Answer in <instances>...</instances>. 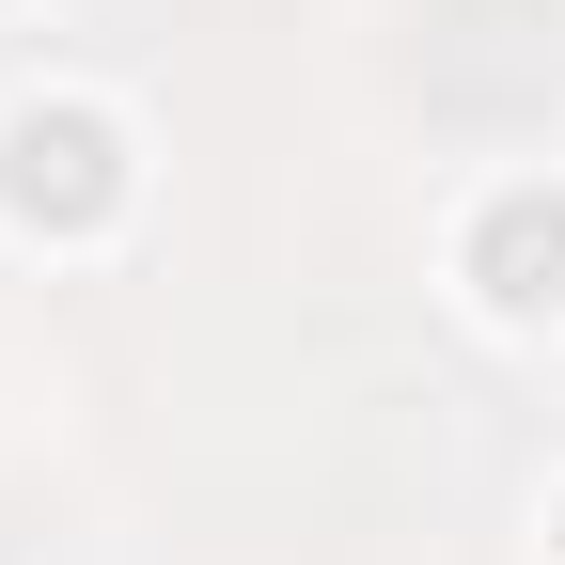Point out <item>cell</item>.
<instances>
[{"mask_svg":"<svg viewBox=\"0 0 565 565\" xmlns=\"http://www.w3.org/2000/svg\"><path fill=\"white\" fill-rule=\"evenodd\" d=\"M471 282L487 315H565V189H503L471 221Z\"/></svg>","mask_w":565,"mask_h":565,"instance_id":"2","label":"cell"},{"mask_svg":"<svg viewBox=\"0 0 565 565\" xmlns=\"http://www.w3.org/2000/svg\"><path fill=\"white\" fill-rule=\"evenodd\" d=\"M0 204L47 236H95L110 204H126V126L95 95H32V110H0Z\"/></svg>","mask_w":565,"mask_h":565,"instance_id":"1","label":"cell"}]
</instances>
